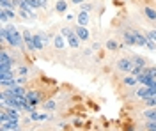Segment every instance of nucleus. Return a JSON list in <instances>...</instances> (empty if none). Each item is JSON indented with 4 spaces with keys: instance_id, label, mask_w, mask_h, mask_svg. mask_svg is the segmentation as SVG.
<instances>
[{
    "instance_id": "obj_21",
    "label": "nucleus",
    "mask_w": 156,
    "mask_h": 131,
    "mask_svg": "<svg viewBox=\"0 0 156 131\" xmlns=\"http://www.w3.org/2000/svg\"><path fill=\"white\" fill-rule=\"evenodd\" d=\"M0 21H2V25H5L9 20V16H7V11L4 9V7H0Z\"/></svg>"
},
{
    "instance_id": "obj_3",
    "label": "nucleus",
    "mask_w": 156,
    "mask_h": 131,
    "mask_svg": "<svg viewBox=\"0 0 156 131\" xmlns=\"http://www.w3.org/2000/svg\"><path fill=\"white\" fill-rule=\"evenodd\" d=\"M133 60H131V57L128 55V57H121L119 60L115 62V71H119V73H122V74H129L131 73V69H133Z\"/></svg>"
},
{
    "instance_id": "obj_28",
    "label": "nucleus",
    "mask_w": 156,
    "mask_h": 131,
    "mask_svg": "<svg viewBox=\"0 0 156 131\" xmlns=\"http://www.w3.org/2000/svg\"><path fill=\"white\" fill-rule=\"evenodd\" d=\"M39 4H41V9H46L48 7V0H39Z\"/></svg>"
},
{
    "instance_id": "obj_15",
    "label": "nucleus",
    "mask_w": 156,
    "mask_h": 131,
    "mask_svg": "<svg viewBox=\"0 0 156 131\" xmlns=\"http://www.w3.org/2000/svg\"><path fill=\"white\" fill-rule=\"evenodd\" d=\"M32 41H34V46H36V50L37 51H43L44 50V41H43V37H41V34H34V37H32Z\"/></svg>"
},
{
    "instance_id": "obj_13",
    "label": "nucleus",
    "mask_w": 156,
    "mask_h": 131,
    "mask_svg": "<svg viewBox=\"0 0 156 131\" xmlns=\"http://www.w3.org/2000/svg\"><path fill=\"white\" fill-rule=\"evenodd\" d=\"M142 11H144V14H146V18L149 21H156V9L154 7H151V5H144Z\"/></svg>"
},
{
    "instance_id": "obj_27",
    "label": "nucleus",
    "mask_w": 156,
    "mask_h": 131,
    "mask_svg": "<svg viewBox=\"0 0 156 131\" xmlns=\"http://www.w3.org/2000/svg\"><path fill=\"white\" fill-rule=\"evenodd\" d=\"M80 5H82L80 9H83V11H89V12H90V9H92V4H89V0H87V2H83V4H80Z\"/></svg>"
},
{
    "instance_id": "obj_4",
    "label": "nucleus",
    "mask_w": 156,
    "mask_h": 131,
    "mask_svg": "<svg viewBox=\"0 0 156 131\" xmlns=\"http://www.w3.org/2000/svg\"><path fill=\"white\" fill-rule=\"evenodd\" d=\"M73 29H75V32H76V36L80 37V41H82V43H87V41H90V32H89L87 27L78 25V23H76Z\"/></svg>"
},
{
    "instance_id": "obj_19",
    "label": "nucleus",
    "mask_w": 156,
    "mask_h": 131,
    "mask_svg": "<svg viewBox=\"0 0 156 131\" xmlns=\"http://www.w3.org/2000/svg\"><path fill=\"white\" fill-rule=\"evenodd\" d=\"M0 44H7V25L0 27Z\"/></svg>"
},
{
    "instance_id": "obj_5",
    "label": "nucleus",
    "mask_w": 156,
    "mask_h": 131,
    "mask_svg": "<svg viewBox=\"0 0 156 131\" xmlns=\"http://www.w3.org/2000/svg\"><path fill=\"white\" fill-rule=\"evenodd\" d=\"M0 129L2 131L21 129V126H20V119H9V121H5V122H0Z\"/></svg>"
},
{
    "instance_id": "obj_30",
    "label": "nucleus",
    "mask_w": 156,
    "mask_h": 131,
    "mask_svg": "<svg viewBox=\"0 0 156 131\" xmlns=\"http://www.w3.org/2000/svg\"><path fill=\"white\" fill-rule=\"evenodd\" d=\"M69 2H71V4H83V2H87V0H69Z\"/></svg>"
},
{
    "instance_id": "obj_18",
    "label": "nucleus",
    "mask_w": 156,
    "mask_h": 131,
    "mask_svg": "<svg viewBox=\"0 0 156 131\" xmlns=\"http://www.w3.org/2000/svg\"><path fill=\"white\" fill-rule=\"evenodd\" d=\"M16 67H18V74H25V76H29V73H30V69H32V66H30V64H18V66H16Z\"/></svg>"
},
{
    "instance_id": "obj_2",
    "label": "nucleus",
    "mask_w": 156,
    "mask_h": 131,
    "mask_svg": "<svg viewBox=\"0 0 156 131\" xmlns=\"http://www.w3.org/2000/svg\"><path fill=\"white\" fill-rule=\"evenodd\" d=\"M60 34L66 37L69 48L78 50V48L82 46V41H80V37L76 36V32H75V29H73V27H62V29H60Z\"/></svg>"
},
{
    "instance_id": "obj_23",
    "label": "nucleus",
    "mask_w": 156,
    "mask_h": 131,
    "mask_svg": "<svg viewBox=\"0 0 156 131\" xmlns=\"http://www.w3.org/2000/svg\"><path fill=\"white\" fill-rule=\"evenodd\" d=\"M144 73H147L149 76L156 78V66H149V64H147L146 67H144Z\"/></svg>"
},
{
    "instance_id": "obj_22",
    "label": "nucleus",
    "mask_w": 156,
    "mask_h": 131,
    "mask_svg": "<svg viewBox=\"0 0 156 131\" xmlns=\"http://www.w3.org/2000/svg\"><path fill=\"white\" fill-rule=\"evenodd\" d=\"M0 7H14V9H18L14 0H0Z\"/></svg>"
},
{
    "instance_id": "obj_11",
    "label": "nucleus",
    "mask_w": 156,
    "mask_h": 131,
    "mask_svg": "<svg viewBox=\"0 0 156 131\" xmlns=\"http://www.w3.org/2000/svg\"><path fill=\"white\" fill-rule=\"evenodd\" d=\"M122 85H124V87H135V85H138V80H136V76H133V74L129 73V74H124Z\"/></svg>"
},
{
    "instance_id": "obj_1",
    "label": "nucleus",
    "mask_w": 156,
    "mask_h": 131,
    "mask_svg": "<svg viewBox=\"0 0 156 131\" xmlns=\"http://www.w3.org/2000/svg\"><path fill=\"white\" fill-rule=\"evenodd\" d=\"M7 25V46L14 48V50H27L25 41H23V34L16 29V25L12 23H5Z\"/></svg>"
},
{
    "instance_id": "obj_31",
    "label": "nucleus",
    "mask_w": 156,
    "mask_h": 131,
    "mask_svg": "<svg viewBox=\"0 0 156 131\" xmlns=\"http://www.w3.org/2000/svg\"><path fill=\"white\" fill-rule=\"evenodd\" d=\"M99 46H101L99 43H92V50H99Z\"/></svg>"
},
{
    "instance_id": "obj_26",
    "label": "nucleus",
    "mask_w": 156,
    "mask_h": 131,
    "mask_svg": "<svg viewBox=\"0 0 156 131\" xmlns=\"http://www.w3.org/2000/svg\"><path fill=\"white\" fill-rule=\"evenodd\" d=\"M27 2H29V5L30 7H32V9H41V4H39V0H27Z\"/></svg>"
},
{
    "instance_id": "obj_7",
    "label": "nucleus",
    "mask_w": 156,
    "mask_h": 131,
    "mask_svg": "<svg viewBox=\"0 0 156 131\" xmlns=\"http://www.w3.org/2000/svg\"><path fill=\"white\" fill-rule=\"evenodd\" d=\"M51 43H53V46H55L57 50H64L66 44H68V41H66V37H64L62 34H55L53 39H51Z\"/></svg>"
},
{
    "instance_id": "obj_17",
    "label": "nucleus",
    "mask_w": 156,
    "mask_h": 131,
    "mask_svg": "<svg viewBox=\"0 0 156 131\" xmlns=\"http://www.w3.org/2000/svg\"><path fill=\"white\" fill-rule=\"evenodd\" d=\"M105 46H107L108 51H119V48H121V44L117 43V39H107Z\"/></svg>"
},
{
    "instance_id": "obj_25",
    "label": "nucleus",
    "mask_w": 156,
    "mask_h": 131,
    "mask_svg": "<svg viewBox=\"0 0 156 131\" xmlns=\"http://www.w3.org/2000/svg\"><path fill=\"white\" fill-rule=\"evenodd\" d=\"M146 48H147V50H151V51H156V41H153V39H149V37H147Z\"/></svg>"
},
{
    "instance_id": "obj_24",
    "label": "nucleus",
    "mask_w": 156,
    "mask_h": 131,
    "mask_svg": "<svg viewBox=\"0 0 156 131\" xmlns=\"http://www.w3.org/2000/svg\"><path fill=\"white\" fill-rule=\"evenodd\" d=\"M144 105H146V106H149V108H156V96L144 99Z\"/></svg>"
},
{
    "instance_id": "obj_6",
    "label": "nucleus",
    "mask_w": 156,
    "mask_h": 131,
    "mask_svg": "<svg viewBox=\"0 0 156 131\" xmlns=\"http://www.w3.org/2000/svg\"><path fill=\"white\" fill-rule=\"evenodd\" d=\"M122 43H124V46L128 48H131V46H136V41H135V34L131 29H128V30L122 32Z\"/></svg>"
},
{
    "instance_id": "obj_10",
    "label": "nucleus",
    "mask_w": 156,
    "mask_h": 131,
    "mask_svg": "<svg viewBox=\"0 0 156 131\" xmlns=\"http://www.w3.org/2000/svg\"><path fill=\"white\" fill-rule=\"evenodd\" d=\"M133 30V34H135V41H136V46H140V48H144L147 44V36L144 34V32L136 30V29H131Z\"/></svg>"
},
{
    "instance_id": "obj_12",
    "label": "nucleus",
    "mask_w": 156,
    "mask_h": 131,
    "mask_svg": "<svg viewBox=\"0 0 156 131\" xmlns=\"http://www.w3.org/2000/svg\"><path fill=\"white\" fill-rule=\"evenodd\" d=\"M140 115H142L144 121H156V108H149V106H147Z\"/></svg>"
},
{
    "instance_id": "obj_20",
    "label": "nucleus",
    "mask_w": 156,
    "mask_h": 131,
    "mask_svg": "<svg viewBox=\"0 0 156 131\" xmlns=\"http://www.w3.org/2000/svg\"><path fill=\"white\" fill-rule=\"evenodd\" d=\"M142 129H147V131H156V121H146L142 124Z\"/></svg>"
},
{
    "instance_id": "obj_9",
    "label": "nucleus",
    "mask_w": 156,
    "mask_h": 131,
    "mask_svg": "<svg viewBox=\"0 0 156 131\" xmlns=\"http://www.w3.org/2000/svg\"><path fill=\"white\" fill-rule=\"evenodd\" d=\"M89 20H90V16H89V11H83L80 9L76 14V23L78 25H83V27H87L89 25Z\"/></svg>"
},
{
    "instance_id": "obj_29",
    "label": "nucleus",
    "mask_w": 156,
    "mask_h": 131,
    "mask_svg": "<svg viewBox=\"0 0 156 131\" xmlns=\"http://www.w3.org/2000/svg\"><path fill=\"white\" fill-rule=\"evenodd\" d=\"M73 124H75L76 128H82V121H80V119H75V121H73Z\"/></svg>"
},
{
    "instance_id": "obj_14",
    "label": "nucleus",
    "mask_w": 156,
    "mask_h": 131,
    "mask_svg": "<svg viewBox=\"0 0 156 131\" xmlns=\"http://www.w3.org/2000/svg\"><path fill=\"white\" fill-rule=\"evenodd\" d=\"M129 57H131V60H133V64H135V66H142V67H146V66H147V59H146V57L136 55V53H131Z\"/></svg>"
},
{
    "instance_id": "obj_8",
    "label": "nucleus",
    "mask_w": 156,
    "mask_h": 131,
    "mask_svg": "<svg viewBox=\"0 0 156 131\" xmlns=\"http://www.w3.org/2000/svg\"><path fill=\"white\" fill-rule=\"evenodd\" d=\"M68 9H69L68 0H57V2L53 4V11H55L57 14H66V11Z\"/></svg>"
},
{
    "instance_id": "obj_16",
    "label": "nucleus",
    "mask_w": 156,
    "mask_h": 131,
    "mask_svg": "<svg viewBox=\"0 0 156 131\" xmlns=\"http://www.w3.org/2000/svg\"><path fill=\"white\" fill-rule=\"evenodd\" d=\"M57 101L55 99H50V101H44V103H43V105H41V108H43V110L44 112H55L57 110Z\"/></svg>"
}]
</instances>
